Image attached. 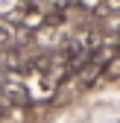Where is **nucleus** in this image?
<instances>
[{
    "label": "nucleus",
    "mask_w": 120,
    "mask_h": 123,
    "mask_svg": "<svg viewBox=\"0 0 120 123\" xmlns=\"http://www.w3.org/2000/svg\"><path fill=\"white\" fill-rule=\"evenodd\" d=\"M18 9H21V0H0V15H6V18H12Z\"/></svg>",
    "instance_id": "obj_2"
},
{
    "label": "nucleus",
    "mask_w": 120,
    "mask_h": 123,
    "mask_svg": "<svg viewBox=\"0 0 120 123\" xmlns=\"http://www.w3.org/2000/svg\"><path fill=\"white\" fill-rule=\"evenodd\" d=\"M12 38H15V24H12L9 18H0V47L9 44Z\"/></svg>",
    "instance_id": "obj_1"
}]
</instances>
